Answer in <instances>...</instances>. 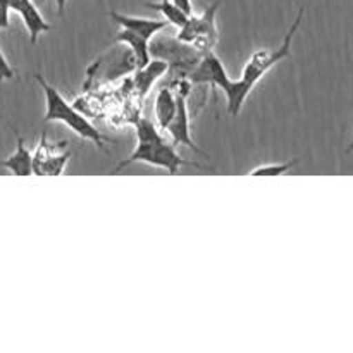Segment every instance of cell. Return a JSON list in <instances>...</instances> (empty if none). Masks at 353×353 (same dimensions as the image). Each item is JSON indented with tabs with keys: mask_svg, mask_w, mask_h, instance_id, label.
Masks as SVG:
<instances>
[{
	"mask_svg": "<svg viewBox=\"0 0 353 353\" xmlns=\"http://www.w3.org/2000/svg\"><path fill=\"white\" fill-rule=\"evenodd\" d=\"M303 14H305V7H300L295 21H293L288 33L285 34V38H283L281 45H279L278 48H261V50L254 52V54L250 55V59L247 61V64H245L240 79H231L230 76H228V78L221 83L219 90L226 95L228 114H230V116H238L241 107L247 102L248 95H250L252 90L255 88V85H257V83L261 81L276 64H279V62L290 57V54H292L293 38H295L296 31H299L300 24H302Z\"/></svg>",
	"mask_w": 353,
	"mask_h": 353,
	"instance_id": "6da1fadb",
	"label": "cell"
},
{
	"mask_svg": "<svg viewBox=\"0 0 353 353\" xmlns=\"http://www.w3.org/2000/svg\"><path fill=\"white\" fill-rule=\"evenodd\" d=\"M133 162H147V164L162 168L169 174H178L181 168H195L200 171H212L209 165L199 164L195 161H186L178 154L174 145L168 141L159 130L157 124L152 123L150 119H138L137 121V148L133 154L121 162L114 172H119L121 169L128 168Z\"/></svg>",
	"mask_w": 353,
	"mask_h": 353,
	"instance_id": "7a4b0ae2",
	"label": "cell"
},
{
	"mask_svg": "<svg viewBox=\"0 0 353 353\" xmlns=\"http://www.w3.org/2000/svg\"><path fill=\"white\" fill-rule=\"evenodd\" d=\"M34 81L40 85L41 92L45 95V123L59 121L64 123L72 133L78 134L83 140H88L95 143L100 150H105L107 143H112V140L103 137L83 114H79L68 100L62 97V93L54 85L47 81L40 72H34Z\"/></svg>",
	"mask_w": 353,
	"mask_h": 353,
	"instance_id": "3957f363",
	"label": "cell"
},
{
	"mask_svg": "<svg viewBox=\"0 0 353 353\" xmlns=\"http://www.w3.org/2000/svg\"><path fill=\"white\" fill-rule=\"evenodd\" d=\"M219 6L221 0H216L200 16H193V14L188 16L186 23L178 30L176 40L190 45L200 55L212 52L217 40H219V31L216 26V14Z\"/></svg>",
	"mask_w": 353,
	"mask_h": 353,
	"instance_id": "277c9868",
	"label": "cell"
},
{
	"mask_svg": "<svg viewBox=\"0 0 353 353\" xmlns=\"http://www.w3.org/2000/svg\"><path fill=\"white\" fill-rule=\"evenodd\" d=\"M190 88H192V83L188 79H183V81L178 83L176 90V102H178V107H176V114L172 117V121L169 123V126L165 128V133L169 134V140L174 147H188L190 150L195 152L196 155H203V157H209L207 152H203L202 148L196 147V143L192 138V131H190V114H188V95Z\"/></svg>",
	"mask_w": 353,
	"mask_h": 353,
	"instance_id": "5b68a950",
	"label": "cell"
},
{
	"mask_svg": "<svg viewBox=\"0 0 353 353\" xmlns=\"http://www.w3.org/2000/svg\"><path fill=\"white\" fill-rule=\"evenodd\" d=\"M109 17L116 24H119L124 30H131L134 33L141 34L143 38L150 40L152 37L159 33V31L165 30L169 23L165 19H147V17H137V16H126V14H119L116 10H110Z\"/></svg>",
	"mask_w": 353,
	"mask_h": 353,
	"instance_id": "8992f818",
	"label": "cell"
},
{
	"mask_svg": "<svg viewBox=\"0 0 353 353\" xmlns=\"http://www.w3.org/2000/svg\"><path fill=\"white\" fill-rule=\"evenodd\" d=\"M16 12L19 14L21 19H23L24 26H26L28 33H30V41L31 43H37L38 38L41 33H47L52 30L50 24L45 21V17L41 16L40 9L34 3V0H21L19 6H17Z\"/></svg>",
	"mask_w": 353,
	"mask_h": 353,
	"instance_id": "52a82bcc",
	"label": "cell"
},
{
	"mask_svg": "<svg viewBox=\"0 0 353 353\" xmlns=\"http://www.w3.org/2000/svg\"><path fill=\"white\" fill-rule=\"evenodd\" d=\"M116 43H124L131 48V54H133L134 65H137V69L143 68V65H147L148 62H150V48H148V40L147 38L141 37V34L134 33V31H131V30H124V28H121L109 45H116Z\"/></svg>",
	"mask_w": 353,
	"mask_h": 353,
	"instance_id": "ba28073f",
	"label": "cell"
},
{
	"mask_svg": "<svg viewBox=\"0 0 353 353\" xmlns=\"http://www.w3.org/2000/svg\"><path fill=\"white\" fill-rule=\"evenodd\" d=\"M16 141V152L12 155H9L7 159H3V161H0V168L7 169V171H10L16 176H31L33 174V154L28 150L26 143H24V138L17 131Z\"/></svg>",
	"mask_w": 353,
	"mask_h": 353,
	"instance_id": "9c48e42d",
	"label": "cell"
},
{
	"mask_svg": "<svg viewBox=\"0 0 353 353\" xmlns=\"http://www.w3.org/2000/svg\"><path fill=\"white\" fill-rule=\"evenodd\" d=\"M176 95L172 93V90L169 86H162L157 92L154 102V112H155V121H157V128L161 131H165V128L169 126V123L172 121L176 114Z\"/></svg>",
	"mask_w": 353,
	"mask_h": 353,
	"instance_id": "30bf717a",
	"label": "cell"
},
{
	"mask_svg": "<svg viewBox=\"0 0 353 353\" xmlns=\"http://www.w3.org/2000/svg\"><path fill=\"white\" fill-rule=\"evenodd\" d=\"M169 71V64L165 61H150L143 68H138L134 72V86L140 92L141 97H147L150 92L152 85L157 81L161 76H164Z\"/></svg>",
	"mask_w": 353,
	"mask_h": 353,
	"instance_id": "8fae6325",
	"label": "cell"
},
{
	"mask_svg": "<svg viewBox=\"0 0 353 353\" xmlns=\"http://www.w3.org/2000/svg\"><path fill=\"white\" fill-rule=\"evenodd\" d=\"M145 7H148V9H154V10H157V12H161L162 16H164V19L168 21L169 24H172V26L178 28V30L183 26V24L186 23V19H188V14H186L183 9H179V7L176 6L172 0H161V2H145Z\"/></svg>",
	"mask_w": 353,
	"mask_h": 353,
	"instance_id": "7c38bea8",
	"label": "cell"
},
{
	"mask_svg": "<svg viewBox=\"0 0 353 353\" xmlns=\"http://www.w3.org/2000/svg\"><path fill=\"white\" fill-rule=\"evenodd\" d=\"M71 159V152H62V154H55V148L52 150V154L48 155L47 162L43 165V171L41 176H61L64 172L65 164Z\"/></svg>",
	"mask_w": 353,
	"mask_h": 353,
	"instance_id": "4fadbf2b",
	"label": "cell"
},
{
	"mask_svg": "<svg viewBox=\"0 0 353 353\" xmlns=\"http://www.w3.org/2000/svg\"><path fill=\"white\" fill-rule=\"evenodd\" d=\"M296 164H299V159H292V161L285 162V164L259 165V168L252 169L250 176H281V174H286L288 171H292Z\"/></svg>",
	"mask_w": 353,
	"mask_h": 353,
	"instance_id": "5bb4252c",
	"label": "cell"
},
{
	"mask_svg": "<svg viewBox=\"0 0 353 353\" xmlns=\"http://www.w3.org/2000/svg\"><path fill=\"white\" fill-rule=\"evenodd\" d=\"M16 76V71L12 69V65L9 64V61L3 55L2 48H0V83L7 81V79H12Z\"/></svg>",
	"mask_w": 353,
	"mask_h": 353,
	"instance_id": "9a60e30c",
	"label": "cell"
},
{
	"mask_svg": "<svg viewBox=\"0 0 353 353\" xmlns=\"http://www.w3.org/2000/svg\"><path fill=\"white\" fill-rule=\"evenodd\" d=\"M10 7L0 0V30H9L10 26Z\"/></svg>",
	"mask_w": 353,
	"mask_h": 353,
	"instance_id": "2e32d148",
	"label": "cell"
},
{
	"mask_svg": "<svg viewBox=\"0 0 353 353\" xmlns=\"http://www.w3.org/2000/svg\"><path fill=\"white\" fill-rule=\"evenodd\" d=\"M172 2H174L176 6L179 7V9L185 10V12L188 14V16H192V14H193V3H192V0H172Z\"/></svg>",
	"mask_w": 353,
	"mask_h": 353,
	"instance_id": "e0dca14e",
	"label": "cell"
},
{
	"mask_svg": "<svg viewBox=\"0 0 353 353\" xmlns=\"http://www.w3.org/2000/svg\"><path fill=\"white\" fill-rule=\"evenodd\" d=\"M55 3H57V12H59V16H64L65 3H68V0H55Z\"/></svg>",
	"mask_w": 353,
	"mask_h": 353,
	"instance_id": "ac0fdd59",
	"label": "cell"
},
{
	"mask_svg": "<svg viewBox=\"0 0 353 353\" xmlns=\"http://www.w3.org/2000/svg\"><path fill=\"white\" fill-rule=\"evenodd\" d=\"M2 2H6L7 6L10 7V10H16V9H17V6H19L21 0H2Z\"/></svg>",
	"mask_w": 353,
	"mask_h": 353,
	"instance_id": "d6986e66",
	"label": "cell"
},
{
	"mask_svg": "<svg viewBox=\"0 0 353 353\" xmlns=\"http://www.w3.org/2000/svg\"><path fill=\"white\" fill-rule=\"evenodd\" d=\"M353 152V128H352V138H350V141H348V147H347V150H345V154H352Z\"/></svg>",
	"mask_w": 353,
	"mask_h": 353,
	"instance_id": "ffe728a7",
	"label": "cell"
}]
</instances>
